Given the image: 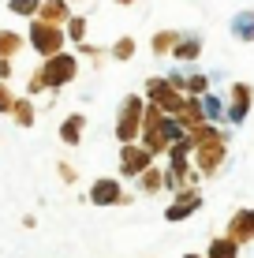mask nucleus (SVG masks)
Returning <instances> with one entry per match:
<instances>
[{
  "mask_svg": "<svg viewBox=\"0 0 254 258\" xmlns=\"http://www.w3.org/2000/svg\"><path fill=\"white\" fill-rule=\"evenodd\" d=\"M191 150H195V168L202 180H213L217 172H221L224 157H228V139L232 131H221L217 123H202V127L191 131Z\"/></svg>",
  "mask_w": 254,
  "mask_h": 258,
  "instance_id": "obj_1",
  "label": "nucleus"
},
{
  "mask_svg": "<svg viewBox=\"0 0 254 258\" xmlns=\"http://www.w3.org/2000/svg\"><path fill=\"white\" fill-rule=\"evenodd\" d=\"M146 97L138 94H127L120 101V112H116V142L120 146H131V142L142 139V116H146Z\"/></svg>",
  "mask_w": 254,
  "mask_h": 258,
  "instance_id": "obj_2",
  "label": "nucleus"
},
{
  "mask_svg": "<svg viewBox=\"0 0 254 258\" xmlns=\"http://www.w3.org/2000/svg\"><path fill=\"white\" fill-rule=\"evenodd\" d=\"M26 41H30V49L38 52L41 60H49V56H60V52H64L67 30H64V26H52V23H45V19H30Z\"/></svg>",
  "mask_w": 254,
  "mask_h": 258,
  "instance_id": "obj_3",
  "label": "nucleus"
},
{
  "mask_svg": "<svg viewBox=\"0 0 254 258\" xmlns=\"http://www.w3.org/2000/svg\"><path fill=\"white\" fill-rule=\"evenodd\" d=\"M38 71H41V79H45V90H64V86L78 75V60H75V52L64 49L60 56H49Z\"/></svg>",
  "mask_w": 254,
  "mask_h": 258,
  "instance_id": "obj_4",
  "label": "nucleus"
},
{
  "mask_svg": "<svg viewBox=\"0 0 254 258\" xmlns=\"http://www.w3.org/2000/svg\"><path fill=\"white\" fill-rule=\"evenodd\" d=\"M153 165H157V157H153L150 150L142 146V142H131V146H120V165H116L120 180H138V176H142L146 168H153Z\"/></svg>",
  "mask_w": 254,
  "mask_h": 258,
  "instance_id": "obj_5",
  "label": "nucleus"
},
{
  "mask_svg": "<svg viewBox=\"0 0 254 258\" xmlns=\"http://www.w3.org/2000/svg\"><path fill=\"white\" fill-rule=\"evenodd\" d=\"M146 101L157 105L161 112H168V116H176L183 109V101H187V94H180L168 79H146Z\"/></svg>",
  "mask_w": 254,
  "mask_h": 258,
  "instance_id": "obj_6",
  "label": "nucleus"
},
{
  "mask_svg": "<svg viewBox=\"0 0 254 258\" xmlns=\"http://www.w3.org/2000/svg\"><path fill=\"white\" fill-rule=\"evenodd\" d=\"M202 180L198 168L191 161H164V191L183 195V191H195V183Z\"/></svg>",
  "mask_w": 254,
  "mask_h": 258,
  "instance_id": "obj_7",
  "label": "nucleus"
},
{
  "mask_svg": "<svg viewBox=\"0 0 254 258\" xmlns=\"http://www.w3.org/2000/svg\"><path fill=\"white\" fill-rule=\"evenodd\" d=\"M90 202L94 206H131V195L120 187V180L101 176V180L90 183Z\"/></svg>",
  "mask_w": 254,
  "mask_h": 258,
  "instance_id": "obj_8",
  "label": "nucleus"
},
{
  "mask_svg": "<svg viewBox=\"0 0 254 258\" xmlns=\"http://www.w3.org/2000/svg\"><path fill=\"white\" fill-rule=\"evenodd\" d=\"M254 105V86L247 83H232L228 86V123H243Z\"/></svg>",
  "mask_w": 254,
  "mask_h": 258,
  "instance_id": "obj_9",
  "label": "nucleus"
},
{
  "mask_svg": "<svg viewBox=\"0 0 254 258\" xmlns=\"http://www.w3.org/2000/svg\"><path fill=\"white\" fill-rule=\"evenodd\" d=\"M224 236H228L232 243H239V247H250L254 243V210H235Z\"/></svg>",
  "mask_w": 254,
  "mask_h": 258,
  "instance_id": "obj_10",
  "label": "nucleus"
},
{
  "mask_svg": "<svg viewBox=\"0 0 254 258\" xmlns=\"http://www.w3.org/2000/svg\"><path fill=\"white\" fill-rule=\"evenodd\" d=\"M198 210H202V195H198V191H183V195L172 199V206L164 210V221L176 225V221H187L191 213H198Z\"/></svg>",
  "mask_w": 254,
  "mask_h": 258,
  "instance_id": "obj_11",
  "label": "nucleus"
},
{
  "mask_svg": "<svg viewBox=\"0 0 254 258\" xmlns=\"http://www.w3.org/2000/svg\"><path fill=\"white\" fill-rule=\"evenodd\" d=\"M176 120L183 123V131H195V127H202V123H209L206 120V109H202V97H187V101H183V109L176 112Z\"/></svg>",
  "mask_w": 254,
  "mask_h": 258,
  "instance_id": "obj_12",
  "label": "nucleus"
},
{
  "mask_svg": "<svg viewBox=\"0 0 254 258\" xmlns=\"http://www.w3.org/2000/svg\"><path fill=\"white\" fill-rule=\"evenodd\" d=\"M82 131H86V112H71V116H64V123H60V142L64 146H78Z\"/></svg>",
  "mask_w": 254,
  "mask_h": 258,
  "instance_id": "obj_13",
  "label": "nucleus"
},
{
  "mask_svg": "<svg viewBox=\"0 0 254 258\" xmlns=\"http://www.w3.org/2000/svg\"><path fill=\"white\" fill-rule=\"evenodd\" d=\"M38 19H45L52 26H67V19H71V4H67V0H41Z\"/></svg>",
  "mask_w": 254,
  "mask_h": 258,
  "instance_id": "obj_14",
  "label": "nucleus"
},
{
  "mask_svg": "<svg viewBox=\"0 0 254 258\" xmlns=\"http://www.w3.org/2000/svg\"><path fill=\"white\" fill-rule=\"evenodd\" d=\"M180 41H183V34H176V30H157L153 41H150V49H153V56H172Z\"/></svg>",
  "mask_w": 254,
  "mask_h": 258,
  "instance_id": "obj_15",
  "label": "nucleus"
},
{
  "mask_svg": "<svg viewBox=\"0 0 254 258\" xmlns=\"http://www.w3.org/2000/svg\"><path fill=\"white\" fill-rule=\"evenodd\" d=\"M206 258H239V243H232L228 236H213L206 247Z\"/></svg>",
  "mask_w": 254,
  "mask_h": 258,
  "instance_id": "obj_16",
  "label": "nucleus"
},
{
  "mask_svg": "<svg viewBox=\"0 0 254 258\" xmlns=\"http://www.w3.org/2000/svg\"><path fill=\"white\" fill-rule=\"evenodd\" d=\"M12 120H15V127H34V120H38V109H34V101L30 97H19L15 101V112H12Z\"/></svg>",
  "mask_w": 254,
  "mask_h": 258,
  "instance_id": "obj_17",
  "label": "nucleus"
},
{
  "mask_svg": "<svg viewBox=\"0 0 254 258\" xmlns=\"http://www.w3.org/2000/svg\"><path fill=\"white\" fill-rule=\"evenodd\" d=\"M138 187H142L146 195H157V191H161V187H164V168H161V165H153V168H146V172H142V176H138Z\"/></svg>",
  "mask_w": 254,
  "mask_h": 258,
  "instance_id": "obj_18",
  "label": "nucleus"
},
{
  "mask_svg": "<svg viewBox=\"0 0 254 258\" xmlns=\"http://www.w3.org/2000/svg\"><path fill=\"white\" fill-rule=\"evenodd\" d=\"M232 34L239 41H254V12H239L232 19Z\"/></svg>",
  "mask_w": 254,
  "mask_h": 258,
  "instance_id": "obj_19",
  "label": "nucleus"
},
{
  "mask_svg": "<svg viewBox=\"0 0 254 258\" xmlns=\"http://www.w3.org/2000/svg\"><path fill=\"white\" fill-rule=\"evenodd\" d=\"M19 49H23V34H15V30H0V60H12Z\"/></svg>",
  "mask_w": 254,
  "mask_h": 258,
  "instance_id": "obj_20",
  "label": "nucleus"
},
{
  "mask_svg": "<svg viewBox=\"0 0 254 258\" xmlns=\"http://www.w3.org/2000/svg\"><path fill=\"white\" fill-rule=\"evenodd\" d=\"M202 109H206V120H209V123L228 120V105H224L221 97H213V94H206V97H202Z\"/></svg>",
  "mask_w": 254,
  "mask_h": 258,
  "instance_id": "obj_21",
  "label": "nucleus"
},
{
  "mask_svg": "<svg viewBox=\"0 0 254 258\" xmlns=\"http://www.w3.org/2000/svg\"><path fill=\"white\" fill-rule=\"evenodd\" d=\"M8 12L23 15V19H38V12H41V0H8Z\"/></svg>",
  "mask_w": 254,
  "mask_h": 258,
  "instance_id": "obj_22",
  "label": "nucleus"
},
{
  "mask_svg": "<svg viewBox=\"0 0 254 258\" xmlns=\"http://www.w3.org/2000/svg\"><path fill=\"white\" fill-rule=\"evenodd\" d=\"M172 56H176V60H198V56H202V41H198V38H183Z\"/></svg>",
  "mask_w": 254,
  "mask_h": 258,
  "instance_id": "obj_23",
  "label": "nucleus"
},
{
  "mask_svg": "<svg viewBox=\"0 0 254 258\" xmlns=\"http://www.w3.org/2000/svg\"><path fill=\"white\" fill-rule=\"evenodd\" d=\"M67 41H75V45L86 41V15H71L67 19Z\"/></svg>",
  "mask_w": 254,
  "mask_h": 258,
  "instance_id": "obj_24",
  "label": "nucleus"
},
{
  "mask_svg": "<svg viewBox=\"0 0 254 258\" xmlns=\"http://www.w3.org/2000/svg\"><path fill=\"white\" fill-rule=\"evenodd\" d=\"M109 56H112V60H120V64H124V60H131V56H135V41H131V38H120L116 45L109 49Z\"/></svg>",
  "mask_w": 254,
  "mask_h": 258,
  "instance_id": "obj_25",
  "label": "nucleus"
},
{
  "mask_svg": "<svg viewBox=\"0 0 254 258\" xmlns=\"http://www.w3.org/2000/svg\"><path fill=\"white\" fill-rule=\"evenodd\" d=\"M15 101H19V97L12 94V86L0 83V112H4V116H12V112H15Z\"/></svg>",
  "mask_w": 254,
  "mask_h": 258,
  "instance_id": "obj_26",
  "label": "nucleus"
},
{
  "mask_svg": "<svg viewBox=\"0 0 254 258\" xmlns=\"http://www.w3.org/2000/svg\"><path fill=\"white\" fill-rule=\"evenodd\" d=\"M191 154H195V150H191V139H183V142H176V146L168 150V157H164V161H187Z\"/></svg>",
  "mask_w": 254,
  "mask_h": 258,
  "instance_id": "obj_27",
  "label": "nucleus"
},
{
  "mask_svg": "<svg viewBox=\"0 0 254 258\" xmlns=\"http://www.w3.org/2000/svg\"><path fill=\"white\" fill-rule=\"evenodd\" d=\"M56 176H60V180H64V183H75V180H78V172H75L71 165H64V161L56 165Z\"/></svg>",
  "mask_w": 254,
  "mask_h": 258,
  "instance_id": "obj_28",
  "label": "nucleus"
},
{
  "mask_svg": "<svg viewBox=\"0 0 254 258\" xmlns=\"http://www.w3.org/2000/svg\"><path fill=\"white\" fill-rule=\"evenodd\" d=\"M12 79V60H0V83H8Z\"/></svg>",
  "mask_w": 254,
  "mask_h": 258,
  "instance_id": "obj_29",
  "label": "nucleus"
},
{
  "mask_svg": "<svg viewBox=\"0 0 254 258\" xmlns=\"http://www.w3.org/2000/svg\"><path fill=\"white\" fill-rule=\"evenodd\" d=\"M183 258H206V254H191V251H187V254H183Z\"/></svg>",
  "mask_w": 254,
  "mask_h": 258,
  "instance_id": "obj_30",
  "label": "nucleus"
},
{
  "mask_svg": "<svg viewBox=\"0 0 254 258\" xmlns=\"http://www.w3.org/2000/svg\"><path fill=\"white\" fill-rule=\"evenodd\" d=\"M116 4H124V8H127V4H135V0H116Z\"/></svg>",
  "mask_w": 254,
  "mask_h": 258,
  "instance_id": "obj_31",
  "label": "nucleus"
},
{
  "mask_svg": "<svg viewBox=\"0 0 254 258\" xmlns=\"http://www.w3.org/2000/svg\"><path fill=\"white\" fill-rule=\"evenodd\" d=\"M67 4H75V0H67Z\"/></svg>",
  "mask_w": 254,
  "mask_h": 258,
  "instance_id": "obj_32",
  "label": "nucleus"
}]
</instances>
